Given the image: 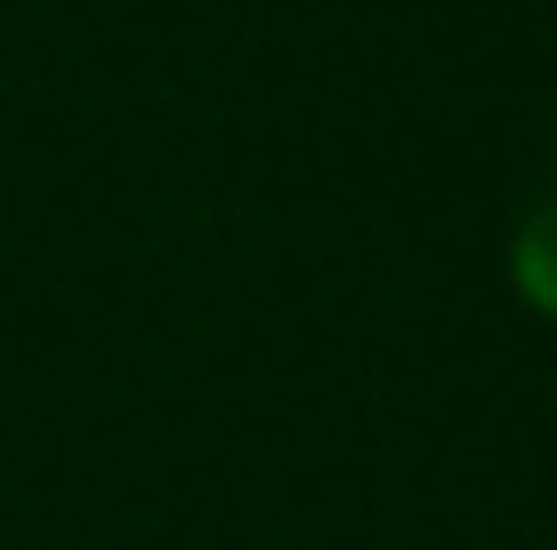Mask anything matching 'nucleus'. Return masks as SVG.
Returning a JSON list of instances; mask_svg holds the SVG:
<instances>
[{"mask_svg": "<svg viewBox=\"0 0 557 550\" xmlns=\"http://www.w3.org/2000/svg\"><path fill=\"white\" fill-rule=\"evenodd\" d=\"M509 283L542 325H557V195L509 235Z\"/></svg>", "mask_w": 557, "mask_h": 550, "instance_id": "f257e3e1", "label": "nucleus"}]
</instances>
